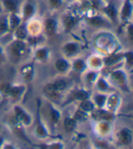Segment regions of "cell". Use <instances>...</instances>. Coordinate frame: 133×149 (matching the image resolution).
I'll return each mask as SVG.
<instances>
[{
    "mask_svg": "<svg viewBox=\"0 0 133 149\" xmlns=\"http://www.w3.org/2000/svg\"><path fill=\"white\" fill-rule=\"evenodd\" d=\"M46 28H47V32L49 35H52L54 33V30H55V22L53 20H51V19L47 20Z\"/></svg>",
    "mask_w": 133,
    "mask_h": 149,
    "instance_id": "3",
    "label": "cell"
},
{
    "mask_svg": "<svg viewBox=\"0 0 133 149\" xmlns=\"http://www.w3.org/2000/svg\"><path fill=\"white\" fill-rule=\"evenodd\" d=\"M20 90H21V88H13V89H11L10 92H11V94L13 95L16 96V95H19V93L21 92Z\"/></svg>",
    "mask_w": 133,
    "mask_h": 149,
    "instance_id": "23",
    "label": "cell"
},
{
    "mask_svg": "<svg viewBox=\"0 0 133 149\" xmlns=\"http://www.w3.org/2000/svg\"><path fill=\"white\" fill-rule=\"evenodd\" d=\"M38 133L40 134V135H44V134H45V132H44V130L42 129L41 126H39V127L38 128Z\"/></svg>",
    "mask_w": 133,
    "mask_h": 149,
    "instance_id": "30",
    "label": "cell"
},
{
    "mask_svg": "<svg viewBox=\"0 0 133 149\" xmlns=\"http://www.w3.org/2000/svg\"><path fill=\"white\" fill-rule=\"evenodd\" d=\"M0 141H1V139H0Z\"/></svg>",
    "mask_w": 133,
    "mask_h": 149,
    "instance_id": "32",
    "label": "cell"
},
{
    "mask_svg": "<svg viewBox=\"0 0 133 149\" xmlns=\"http://www.w3.org/2000/svg\"><path fill=\"white\" fill-rule=\"evenodd\" d=\"M65 23H66V26L68 28H70L73 26L74 23H75V20H74L73 17H66L65 19Z\"/></svg>",
    "mask_w": 133,
    "mask_h": 149,
    "instance_id": "13",
    "label": "cell"
},
{
    "mask_svg": "<svg viewBox=\"0 0 133 149\" xmlns=\"http://www.w3.org/2000/svg\"><path fill=\"white\" fill-rule=\"evenodd\" d=\"M99 86L101 88V89H104V88H106L107 87V86H106V83L103 80H100L99 82Z\"/></svg>",
    "mask_w": 133,
    "mask_h": 149,
    "instance_id": "28",
    "label": "cell"
},
{
    "mask_svg": "<svg viewBox=\"0 0 133 149\" xmlns=\"http://www.w3.org/2000/svg\"><path fill=\"white\" fill-rule=\"evenodd\" d=\"M19 23V19L16 17V16H12L10 18V26L12 28L16 27V26H18Z\"/></svg>",
    "mask_w": 133,
    "mask_h": 149,
    "instance_id": "12",
    "label": "cell"
},
{
    "mask_svg": "<svg viewBox=\"0 0 133 149\" xmlns=\"http://www.w3.org/2000/svg\"><path fill=\"white\" fill-rule=\"evenodd\" d=\"M90 23H92L95 26H99L102 23V21L99 17H94V18L90 19Z\"/></svg>",
    "mask_w": 133,
    "mask_h": 149,
    "instance_id": "19",
    "label": "cell"
},
{
    "mask_svg": "<svg viewBox=\"0 0 133 149\" xmlns=\"http://www.w3.org/2000/svg\"><path fill=\"white\" fill-rule=\"evenodd\" d=\"M4 5L7 9L15 11L17 9V2L15 0H4Z\"/></svg>",
    "mask_w": 133,
    "mask_h": 149,
    "instance_id": "2",
    "label": "cell"
},
{
    "mask_svg": "<svg viewBox=\"0 0 133 149\" xmlns=\"http://www.w3.org/2000/svg\"><path fill=\"white\" fill-rule=\"evenodd\" d=\"M74 125H75V122H74L73 119H70V118H66V121H65V126H66V130H72L73 127H74Z\"/></svg>",
    "mask_w": 133,
    "mask_h": 149,
    "instance_id": "7",
    "label": "cell"
},
{
    "mask_svg": "<svg viewBox=\"0 0 133 149\" xmlns=\"http://www.w3.org/2000/svg\"><path fill=\"white\" fill-rule=\"evenodd\" d=\"M16 111H17V116H18V118H20L22 121H25L26 123H28L29 118H28V116L24 113V112H22L19 108H17Z\"/></svg>",
    "mask_w": 133,
    "mask_h": 149,
    "instance_id": "6",
    "label": "cell"
},
{
    "mask_svg": "<svg viewBox=\"0 0 133 149\" xmlns=\"http://www.w3.org/2000/svg\"><path fill=\"white\" fill-rule=\"evenodd\" d=\"M49 2L52 6H58L60 5V0H49Z\"/></svg>",
    "mask_w": 133,
    "mask_h": 149,
    "instance_id": "25",
    "label": "cell"
},
{
    "mask_svg": "<svg viewBox=\"0 0 133 149\" xmlns=\"http://www.w3.org/2000/svg\"><path fill=\"white\" fill-rule=\"evenodd\" d=\"M66 52H69V53H73V52L76 51V46L73 44H69L66 46Z\"/></svg>",
    "mask_w": 133,
    "mask_h": 149,
    "instance_id": "15",
    "label": "cell"
},
{
    "mask_svg": "<svg viewBox=\"0 0 133 149\" xmlns=\"http://www.w3.org/2000/svg\"><path fill=\"white\" fill-rule=\"evenodd\" d=\"M81 107H82L83 109L88 111V110H91L92 109V104L90 103V102H83L82 104H81Z\"/></svg>",
    "mask_w": 133,
    "mask_h": 149,
    "instance_id": "16",
    "label": "cell"
},
{
    "mask_svg": "<svg viewBox=\"0 0 133 149\" xmlns=\"http://www.w3.org/2000/svg\"><path fill=\"white\" fill-rule=\"evenodd\" d=\"M54 86H55L57 90H62V89H64L66 86V83L63 80H58L54 84Z\"/></svg>",
    "mask_w": 133,
    "mask_h": 149,
    "instance_id": "10",
    "label": "cell"
},
{
    "mask_svg": "<svg viewBox=\"0 0 133 149\" xmlns=\"http://www.w3.org/2000/svg\"><path fill=\"white\" fill-rule=\"evenodd\" d=\"M106 12H107V14L108 15V16L110 17H112V18H114L115 16H116V11L114 9V7L111 6H109L108 7H107V8H106Z\"/></svg>",
    "mask_w": 133,
    "mask_h": 149,
    "instance_id": "11",
    "label": "cell"
},
{
    "mask_svg": "<svg viewBox=\"0 0 133 149\" xmlns=\"http://www.w3.org/2000/svg\"><path fill=\"white\" fill-rule=\"evenodd\" d=\"M95 78V74H88V80H92V79H94Z\"/></svg>",
    "mask_w": 133,
    "mask_h": 149,
    "instance_id": "29",
    "label": "cell"
},
{
    "mask_svg": "<svg viewBox=\"0 0 133 149\" xmlns=\"http://www.w3.org/2000/svg\"><path fill=\"white\" fill-rule=\"evenodd\" d=\"M74 66H75V68H76V69L79 70V69H82V68L84 66V64H83L82 61L78 60V61L75 62V64H74Z\"/></svg>",
    "mask_w": 133,
    "mask_h": 149,
    "instance_id": "20",
    "label": "cell"
},
{
    "mask_svg": "<svg viewBox=\"0 0 133 149\" xmlns=\"http://www.w3.org/2000/svg\"><path fill=\"white\" fill-rule=\"evenodd\" d=\"M17 35L18 37H20V38H23V37L26 36V31H25V29L23 27H20L18 32H17Z\"/></svg>",
    "mask_w": 133,
    "mask_h": 149,
    "instance_id": "18",
    "label": "cell"
},
{
    "mask_svg": "<svg viewBox=\"0 0 133 149\" xmlns=\"http://www.w3.org/2000/svg\"><path fill=\"white\" fill-rule=\"evenodd\" d=\"M77 98L78 99H80V100H84V99H86L87 98V94L84 92V91H79V92H78L77 93Z\"/></svg>",
    "mask_w": 133,
    "mask_h": 149,
    "instance_id": "17",
    "label": "cell"
},
{
    "mask_svg": "<svg viewBox=\"0 0 133 149\" xmlns=\"http://www.w3.org/2000/svg\"><path fill=\"white\" fill-rule=\"evenodd\" d=\"M120 139L124 144H128L130 142L131 136H130V133L128 130H123L120 133Z\"/></svg>",
    "mask_w": 133,
    "mask_h": 149,
    "instance_id": "1",
    "label": "cell"
},
{
    "mask_svg": "<svg viewBox=\"0 0 133 149\" xmlns=\"http://www.w3.org/2000/svg\"><path fill=\"white\" fill-rule=\"evenodd\" d=\"M129 63L130 64L131 63V55L130 54H129Z\"/></svg>",
    "mask_w": 133,
    "mask_h": 149,
    "instance_id": "31",
    "label": "cell"
},
{
    "mask_svg": "<svg viewBox=\"0 0 133 149\" xmlns=\"http://www.w3.org/2000/svg\"><path fill=\"white\" fill-rule=\"evenodd\" d=\"M51 117H52V120L53 121H57V119H58V114H57V112L53 110L52 112H51Z\"/></svg>",
    "mask_w": 133,
    "mask_h": 149,
    "instance_id": "22",
    "label": "cell"
},
{
    "mask_svg": "<svg viewBox=\"0 0 133 149\" xmlns=\"http://www.w3.org/2000/svg\"><path fill=\"white\" fill-rule=\"evenodd\" d=\"M56 65H57V69L58 70H61V71H64L66 68V66H68V65H66V63L64 60H58L57 62Z\"/></svg>",
    "mask_w": 133,
    "mask_h": 149,
    "instance_id": "8",
    "label": "cell"
},
{
    "mask_svg": "<svg viewBox=\"0 0 133 149\" xmlns=\"http://www.w3.org/2000/svg\"><path fill=\"white\" fill-rule=\"evenodd\" d=\"M33 6H31V5H27L26 6H25V9H24V11H25V15L27 17H28V16H30V15L33 13Z\"/></svg>",
    "mask_w": 133,
    "mask_h": 149,
    "instance_id": "14",
    "label": "cell"
},
{
    "mask_svg": "<svg viewBox=\"0 0 133 149\" xmlns=\"http://www.w3.org/2000/svg\"><path fill=\"white\" fill-rule=\"evenodd\" d=\"M6 22L5 21H0V31H4L6 29Z\"/></svg>",
    "mask_w": 133,
    "mask_h": 149,
    "instance_id": "26",
    "label": "cell"
},
{
    "mask_svg": "<svg viewBox=\"0 0 133 149\" xmlns=\"http://www.w3.org/2000/svg\"><path fill=\"white\" fill-rule=\"evenodd\" d=\"M130 11H131L130 4L129 3V1H127L126 3H125L124 6H123V9H122V17H127L128 16H130Z\"/></svg>",
    "mask_w": 133,
    "mask_h": 149,
    "instance_id": "5",
    "label": "cell"
},
{
    "mask_svg": "<svg viewBox=\"0 0 133 149\" xmlns=\"http://www.w3.org/2000/svg\"><path fill=\"white\" fill-rule=\"evenodd\" d=\"M13 49L15 50V52H16L17 54H20L24 51L25 46L23 45V43H21V42H16L13 45Z\"/></svg>",
    "mask_w": 133,
    "mask_h": 149,
    "instance_id": "4",
    "label": "cell"
},
{
    "mask_svg": "<svg viewBox=\"0 0 133 149\" xmlns=\"http://www.w3.org/2000/svg\"><path fill=\"white\" fill-rule=\"evenodd\" d=\"M46 54H47V52L44 50V49H42V50L38 51V53H36V56H38V57H39V58H43V57L46 56Z\"/></svg>",
    "mask_w": 133,
    "mask_h": 149,
    "instance_id": "21",
    "label": "cell"
},
{
    "mask_svg": "<svg viewBox=\"0 0 133 149\" xmlns=\"http://www.w3.org/2000/svg\"><path fill=\"white\" fill-rule=\"evenodd\" d=\"M45 91H46L48 94H49V95H53L56 93L57 89H56V87H55L54 85H48V86H46Z\"/></svg>",
    "mask_w": 133,
    "mask_h": 149,
    "instance_id": "9",
    "label": "cell"
},
{
    "mask_svg": "<svg viewBox=\"0 0 133 149\" xmlns=\"http://www.w3.org/2000/svg\"><path fill=\"white\" fill-rule=\"evenodd\" d=\"M118 58V56H110L108 59V60H107V63L108 64H110V63H113L115 60H116V59Z\"/></svg>",
    "mask_w": 133,
    "mask_h": 149,
    "instance_id": "27",
    "label": "cell"
},
{
    "mask_svg": "<svg viewBox=\"0 0 133 149\" xmlns=\"http://www.w3.org/2000/svg\"><path fill=\"white\" fill-rule=\"evenodd\" d=\"M105 98H104V96H101V95H99L96 97V101H97V103L99 104V105H102L103 102H104Z\"/></svg>",
    "mask_w": 133,
    "mask_h": 149,
    "instance_id": "24",
    "label": "cell"
}]
</instances>
